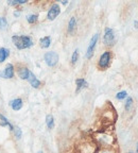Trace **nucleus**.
Masks as SVG:
<instances>
[{
	"instance_id": "1",
	"label": "nucleus",
	"mask_w": 138,
	"mask_h": 153,
	"mask_svg": "<svg viewBox=\"0 0 138 153\" xmlns=\"http://www.w3.org/2000/svg\"><path fill=\"white\" fill-rule=\"evenodd\" d=\"M12 42L14 43V45L16 46L17 49L22 50V49H27V48H30L33 45V39H32L30 36L26 35H15L12 37Z\"/></svg>"
},
{
	"instance_id": "2",
	"label": "nucleus",
	"mask_w": 138,
	"mask_h": 153,
	"mask_svg": "<svg viewBox=\"0 0 138 153\" xmlns=\"http://www.w3.org/2000/svg\"><path fill=\"white\" fill-rule=\"evenodd\" d=\"M44 59H45V62L48 66L53 67L59 62V54L56 52H54V51H49V52L45 53Z\"/></svg>"
},
{
	"instance_id": "3",
	"label": "nucleus",
	"mask_w": 138,
	"mask_h": 153,
	"mask_svg": "<svg viewBox=\"0 0 138 153\" xmlns=\"http://www.w3.org/2000/svg\"><path fill=\"white\" fill-rule=\"evenodd\" d=\"M98 39H99V34L96 33L95 35L91 37V42H89V45H88V48H87V52H86V59H91L93 55V52H95V48H96V45L98 43Z\"/></svg>"
},
{
	"instance_id": "4",
	"label": "nucleus",
	"mask_w": 138,
	"mask_h": 153,
	"mask_svg": "<svg viewBox=\"0 0 138 153\" xmlns=\"http://www.w3.org/2000/svg\"><path fill=\"white\" fill-rule=\"evenodd\" d=\"M111 59H112V54L110 51L103 52V54L100 56V60H99V67L101 69H106L107 67L110 66Z\"/></svg>"
},
{
	"instance_id": "5",
	"label": "nucleus",
	"mask_w": 138,
	"mask_h": 153,
	"mask_svg": "<svg viewBox=\"0 0 138 153\" xmlns=\"http://www.w3.org/2000/svg\"><path fill=\"white\" fill-rule=\"evenodd\" d=\"M115 43L114 30L111 28H106L104 31V44L107 46H113Z\"/></svg>"
},
{
	"instance_id": "6",
	"label": "nucleus",
	"mask_w": 138,
	"mask_h": 153,
	"mask_svg": "<svg viewBox=\"0 0 138 153\" xmlns=\"http://www.w3.org/2000/svg\"><path fill=\"white\" fill-rule=\"evenodd\" d=\"M60 13H61L60 5L56 4V3H54V4H52V7H50V10L48 11L47 18L49 19V20H54V19L60 15Z\"/></svg>"
},
{
	"instance_id": "7",
	"label": "nucleus",
	"mask_w": 138,
	"mask_h": 153,
	"mask_svg": "<svg viewBox=\"0 0 138 153\" xmlns=\"http://www.w3.org/2000/svg\"><path fill=\"white\" fill-rule=\"evenodd\" d=\"M28 80H29V82H30V84H31V86L34 87V88H38V87L41 86V81H39V80H38L31 71H30V74H29Z\"/></svg>"
},
{
	"instance_id": "8",
	"label": "nucleus",
	"mask_w": 138,
	"mask_h": 153,
	"mask_svg": "<svg viewBox=\"0 0 138 153\" xmlns=\"http://www.w3.org/2000/svg\"><path fill=\"white\" fill-rule=\"evenodd\" d=\"M14 76V66L12 64H7L5 67L4 71H3V76L7 79H11Z\"/></svg>"
},
{
	"instance_id": "9",
	"label": "nucleus",
	"mask_w": 138,
	"mask_h": 153,
	"mask_svg": "<svg viewBox=\"0 0 138 153\" xmlns=\"http://www.w3.org/2000/svg\"><path fill=\"white\" fill-rule=\"evenodd\" d=\"M76 94H78L80 91H82V89L86 88V87L88 86L86 80H84V79H76Z\"/></svg>"
},
{
	"instance_id": "10",
	"label": "nucleus",
	"mask_w": 138,
	"mask_h": 153,
	"mask_svg": "<svg viewBox=\"0 0 138 153\" xmlns=\"http://www.w3.org/2000/svg\"><path fill=\"white\" fill-rule=\"evenodd\" d=\"M10 105H11V108H12L14 111L22 110V99H19V98L14 99V100L11 101Z\"/></svg>"
},
{
	"instance_id": "11",
	"label": "nucleus",
	"mask_w": 138,
	"mask_h": 153,
	"mask_svg": "<svg viewBox=\"0 0 138 153\" xmlns=\"http://www.w3.org/2000/svg\"><path fill=\"white\" fill-rule=\"evenodd\" d=\"M39 45H41V47L44 48V49H47L48 47H50L51 37L50 36H45V37L41 38V39H39Z\"/></svg>"
},
{
	"instance_id": "12",
	"label": "nucleus",
	"mask_w": 138,
	"mask_h": 153,
	"mask_svg": "<svg viewBox=\"0 0 138 153\" xmlns=\"http://www.w3.org/2000/svg\"><path fill=\"white\" fill-rule=\"evenodd\" d=\"M29 74H30V71H29V69L28 68H26V67L20 68V69L18 70V76L22 80H28Z\"/></svg>"
},
{
	"instance_id": "13",
	"label": "nucleus",
	"mask_w": 138,
	"mask_h": 153,
	"mask_svg": "<svg viewBox=\"0 0 138 153\" xmlns=\"http://www.w3.org/2000/svg\"><path fill=\"white\" fill-rule=\"evenodd\" d=\"M10 54V51L9 49H7V48H0V63H3L5 60L7 59V56H9Z\"/></svg>"
},
{
	"instance_id": "14",
	"label": "nucleus",
	"mask_w": 138,
	"mask_h": 153,
	"mask_svg": "<svg viewBox=\"0 0 138 153\" xmlns=\"http://www.w3.org/2000/svg\"><path fill=\"white\" fill-rule=\"evenodd\" d=\"M46 124H47V128L49 130L54 128V118H53L52 115L49 114L46 116Z\"/></svg>"
},
{
	"instance_id": "15",
	"label": "nucleus",
	"mask_w": 138,
	"mask_h": 153,
	"mask_svg": "<svg viewBox=\"0 0 138 153\" xmlns=\"http://www.w3.org/2000/svg\"><path fill=\"white\" fill-rule=\"evenodd\" d=\"M0 120H1V123H0V126H1V127H9L10 130H11V131H13V128H14V127L10 123V121L7 119V117H4L3 115L0 114Z\"/></svg>"
},
{
	"instance_id": "16",
	"label": "nucleus",
	"mask_w": 138,
	"mask_h": 153,
	"mask_svg": "<svg viewBox=\"0 0 138 153\" xmlns=\"http://www.w3.org/2000/svg\"><path fill=\"white\" fill-rule=\"evenodd\" d=\"M76 17H71L68 22V32L69 33H72V31H73L74 28H76Z\"/></svg>"
},
{
	"instance_id": "17",
	"label": "nucleus",
	"mask_w": 138,
	"mask_h": 153,
	"mask_svg": "<svg viewBox=\"0 0 138 153\" xmlns=\"http://www.w3.org/2000/svg\"><path fill=\"white\" fill-rule=\"evenodd\" d=\"M132 105H133V99H132L131 97H128V98H126L125 104H124V108H125L126 112H129V111L131 110Z\"/></svg>"
},
{
	"instance_id": "18",
	"label": "nucleus",
	"mask_w": 138,
	"mask_h": 153,
	"mask_svg": "<svg viewBox=\"0 0 138 153\" xmlns=\"http://www.w3.org/2000/svg\"><path fill=\"white\" fill-rule=\"evenodd\" d=\"M13 133H14L15 137H16L17 139L20 138V137H22V129H19L18 127H14V128H13Z\"/></svg>"
},
{
	"instance_id": "19",
	"label": "nucleus",
	"mask_w": 138,
	"mask_h": 153,
	"mask_svg": "<svg viewBox=\"0 0 138 153\" xmlns=\"http://www.w3.org/2000/svg\"><path fill=\"white\" fill-rule=\"evenodd\" d=\"M78 59H79V49H76L74 52L72 53V56H71V64L74 65L76 62H78Z\"/></svg>"
},
{
	"instance_id": "20",
	"label": "nucleus",
	"mask_w": 138,
	"mask_h": 153,
	"mask_svg": "<svg viewBox=\"0 0 138 153\" xmlns=\"http://www.w3.org/2000/svg\"><path fill=\"white\" fill-rule=\"evenodd\" d=\"M37 19H38V16L35 14L33 15H29L28 17H27V20H28L29 24H34V22H37Z\"/></svg>"
},
{
	"instance_id": "21",
	"label": "nucleus",
	"mask_w": 138,
	"mask_h": 153,
	"mask_svg": "<svg viewBox=\"0 0 138 153\" xmlns=\"http://www.w3.org/2000/svg\"><path fill=\"white\" fill-rule=\"evenodd\" d=\"M126 97H128V93H126L125 91H119V93L116 95V98L118 99V100H123V99H125Z\"/></svg>"
},
{
	"instance_id": "22",
	"label": "nucleus",
	"mask_w": 138,
	"mask_h": 153,
	"mask_svg": "<svg viewBox=\"0 0 138 153\" xmlns=\"http://www.w3.org/2000/svg\"><path fill=\"white\" fill-rule=\"evenodd\" d=\"M27 2V0H14V1H9V4L17 5V4H24Z\"/></svg>"
},
{
	"instance_id": "23",
	"label": "nucleus",
	"mask_w": 138,
	"mask_h": 153,
	"mask_svg": "<svg viewBox=\"0 0 138 153\" xmlns=\"http://www.w3.org/2000/svg\"><path fill=\"white\" fill-rule=\"evenodd\" d=\"M7 19L4 17H0V28L1 29H4L7 27Z\"/></svg>"
},
{
	"instance_id": "24",
	"label": "nucleus",
	"mask_w": 138,
	"mask_h": 153,
	"mask_svg": "<svg viewBox=\"0 0 138 153\" xmlns=\"http://www.w3.org/2000/svg\"><path fill=\"white\" fill-rule=\"evenodd\" d=\"M134 27H135L136 29H138V22H137V20H135V22H134Z\"/></svg>"
},
{
	"instance_id": "25",
	"label": "nucleus",
	"mask_w": 138,
	"mask_h": 153,
	"mask_svg": "<svg viewBox=\"0 0 138 153\" xmlns=\"http://www.w3.org/2000/svg\"><path fill=\"white\" fill-rule=\"evenodd\" d=\"M100 153H111L108 150H104V151H102V152H100Z\"/></svg>"
},
{
	"instance_id": "26",
	"label": "nucleus",
	"mask_w": 138,
	"mask_h": 153,
	"mask_svg": "<svg viewBox=\"0 0 138 153\" xmlns=\"http://www.w3.org/2000/svg\"><path fill=\"white\" fill-rule=\"evenodd\" d=\"M62 3H63V4H64V5H66L67 3H68V1H62Z\"/></svg>"
},
{
	"instance_id": "27",
	"label": "nucleus",
	"mask_w": 138,
	"mask_h": 153,
	"mask_svg": "<svg viewBox=\"0 0 138 153\" xmlns=\"http://www.w3.org/2000/svg\"><path fill=\"white\" fill-rule=\"evenodd\" d=\"M136 153H138V143H137V145H136Z\"/></svg>"
},
{
	"instance_id": "28",
	"label": "nucleus",
	"mask_w": 138,
	"mask_h": 153,
	"mask_svg": "<svg viewBox=\"0 0 138 153\" xmlns=\"http://www.w3.org/2000/svg\"><path fill=\"white\" fill-rule=\"evenodd\" d=\"M37 153H44V152H43V151H38Z\"/></svg>"
},
{
	"instance_id": "29",
	"label": "nucleus",
	"mask_w": 138,
	"mask_h": 153,
	"mask_svg": "<svg viewBox=\"0 0 138 153\" xmlns=\"http://www.w3.org/2000/svg\"><path fill=\"white\" fill-rule=\"evenodd\" d=\"M128 153H133V152H132V151H130V152H128Z\"/></svg>"
}]
</instances>
